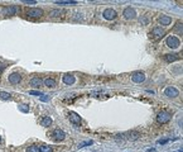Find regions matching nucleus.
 <instances>
[{
    "mask_svg": "<svg viewBox=\"0 0 183 152\" xmlns=\"http://www.w3.org/2000/svg\"><path fill=\"white\" fill-rule=\"evenodd\" d=\"M27 15L30 18H40L43 15V10L38 8H30L27 10Z\"/></svg>",
    "mask_w": 183,
    "mask_h": 152,
    "instance_id": "nucleus-1",
    "label": "nucleus"
},
{
    "mask_svg": "<svg viewBox=\"0 0 183 152\" xmlns=\"http://www.w3.org/2000/svg\"><path fill=\"white\" fill-rule=\"evenodd\" d=\"M169 119H170V114L168 113V111H160V113L158 114V117H157V120H158V123H160V124H164V123H167V122H169Z\"/></svg>",
    "mask_w": 183,
    "mask_h": 152,
    "instance_id": "nucleus-2",
    "label": "nucleus"
},
{
    "mask_svg": "<svg viewBox=\"0 0 183 152\" xmlns=\"http://www.w3.org/2000/svg\"><path fill=\"white\" fill-rule=\"evenodd\" d=\"M167 46L168 47H170V48H177V47H179V39L177 38V37H174V36H169L168 38H167Z\"/></svg>",
    "mask_w": 183,
    "mask_h": 152,
    "instance_id": "nucleus-3",
    "label": "nucleus"
},
{
    "mask_svg": "<svg viewBox=\"0 0 183 152\" xmlns=\"http://www.w3.org/2000/svg\"><path fill=\"white\" fill-rule=\"evenodd\" d=\"M151 38H154V39H159L164 36V30L162 29L160 27H154L153 29H151V33H150Z\"/></svg>",
    "mask_w": 183,
    "mask_h": 152,
    "instance_id": "nucleus-4",
    "label": "nucleus"
},
{
    "mask_svg": "<svg viewBox=\"0 0 183 152\" xmlns=\"http://www.w3.org/2000/svg\"><path fill=\"white\" fill-rule=\"evenodd\" d=\"M103 15H104V18L106 20H114L118 17V14H116V12H115L114 9H105Z\"/></svg>",
    "mask_w": 183,
    "mask_h": 152,
    "instance_id": "nucleus-5",
    "label": "nucleus"
},
{
    "mask_svg": "<svg viewBox=\"0 0 183 152\" xmlns=\"http://www.w3.org/2000/svg\"><path fill=\"white\" fill-rule=\"evenodd\" d=\"M68 119H69L71 123H73L76 126L81 124V117L77 113H75V111H69V113H68Z\"/></svg>",
    "mask_w": 183,
    "mask_h": 152,
    "instance_id": "nucleus-6",
    "label": "nucleus"
},
{
    "mask_svg": "<svg viewBox=\"0 0 183 152\" xmlns=\"http://www.w3.org/2000/svg\"><path fill=\"white\" fill-rule=\"evenodd\" d=\"M164 94H166V96H168V98H177V96L179 95V91H178L176 88H173V86H169V88H167V89L164 90Z\"/></svg>",
    "mask_w": 183,
    "mask_h": 152,
    "instance_id": "nucleus-7",
    "label": "nucleus"
},
{
    "mask_svg": "<svg viewBox=\"0 0 183 152\" xmlns=\"http://www.w3.org/2000/svg\"><path fill=\"white\" fill-rule=\"evenodd\" d=\"M18 13V6L15 5H10V6H6L3 9V14L9 17V15H15Z\"/></svg>",
    "mask_w": 183,
    "mask_h": 152,
    "instance_id": "nucleus-8",
    "label": "nucleus"
},
{
    "mask_svg": "<svg viewBox=\"0 0 183 152\" xmlns=\"http://www.w3.org/2000/svg\"><path fill=\"white\" fill-rule=\"evenodd\" d=\"M9 83H12V84H19L20 81H22V75L20 74H17V72H13V74H10L9 75Z\"/></svg>",
    "mask_w": 183,
    "mask_h": 152,
    "instance_id": "nucleus-9",
    "label": "nucleus"
},
{
    "mask_svg": "<svg viewBox=\"0 0 183 152\" xmlns=\"http://www.w3.org/2000/svg\"><path fill=\"white\" fill-rule=\"evenodd\" d=\"M131 80H133L134 83H136V84H140V83H143V81L145 80V75L143 72H134L133 76H131Z\"/></svg>",
    "mask_w": 183,
    "mask_h": 152,
    "instance_id": "nucleus-10",
    "label": "nucleus"
},
{
    "mask_svg": "<svg viewBox=\"0 0 183 152\" xmlns=\"http://www.w3.org/2000/svg\"><path fill=\"white\" fill-rule=\"evenodd\" d=\"M52 136H53V138L56 141H63L66 138V134H65V132L62 129H54Z\"/></svg>",
    "mask_w": 183,
    "mask_h": 152,
    "instance_id": "nucleus-11",
    "label": "nucleus"
},
{
    "mask_svg": "<svg viewBox=\"0 0 183 152\" xmlns=\"http://www.w3.org/2000/svg\"><path fill=\"white\" fill-rule=\"evenodd\" d=\"M123 14H124V18H125V19H134L135 15H136L135 10H134L133 8H126V9L124 10Z\"/></svg>",
    "mask_w": 183,
    "mask_h": 152,
    "instance_id": "nucleus-12",
    "label": "nucleus"
},
{
    "mask_svg": "<svg viewBox=\"0 0 183 152\" xmlns=\"http://www.w3.org/2000/svg\"><path fill=\"white\" fill-rule=\"evenodd\" d=\"M75 81H76V79H75L73 75L66 74V75L63 76V83H65L66 85H72V84H75Z\"/></svg>",
    "mask_w": 183,
    "mask_h": 152,
    "instance_id": "nucleus-13",
    "label": "nucleus"
},
{
    "mask_svg": "<svg viewBox=\"0 0 183 152\" xmlns=\"http://www.w3.org/2000/svg\"><path fill=\"white\" fill-rule=\"evenodd\" d=\"M170 22H172V18L168 17V15H160L159 17V23L162 25H169Z\"/></svg>",
    "mask_w": 183,
    "mask_h": 152,
    "instance_id": "nucleus-14",
    "label": "nucleus"
},
{
    "mask_svg": "<svg viewBox=\"0 0 183 152\" xmlns=\"http://www.w3.org/2000/svg\"><path fill=\"white\" fill-rule=\"evenodd\" d=\"M126 136H128V139H130V141H136L139 137H140V134H139V132H136V131H131V132H128L126 133Z\"/></svg>",
    "mask_w": 183,
    "mask_h": 152,
    "instance_id": "nucleus-15",
    "label": "nucleus"
},
{
    "mask_svg": "<svg viewBox=\"0 0 183 152\" xmlns=\"http://www.w3.org/2000/svg\"><path fill=\"white\" fill-rule=\"evenodd\" d=\"M40 124H42L43 127H49L50 124H52V119H50L49 117H42L40 118Z\"/></svg>",
    "mask_w": 183,
    "mask_h": 152,
    "instance_id": "nucleus-16",
    "label": "nucleus"
},
{
    "mask_svg": "<svg viewBox=\"0 0 183 152\" xmlns=\"http://www.w3.org/2000/svg\"><path fill=\"white\" fill-rule=\"evenodd\" d=\"M40 85H42V80H40L39 77H33L32 80H30V86H33V88H39Z\"/></svg>",
    "mask_w": 183,
    "mask_h": 152,
    "instance_id": "nucleus-17",
    "label": "nucleus"
},
{
    "mask_svg": "<svg viewBox=\"0 0 183 152\" xmlns=\"http://www.w3.org/2000/svg\"><path fill=\"white\" fill-rule=\"evenodd\" d=\"M44 85H46L47 88H54V86H56V80L48 77V79L44 80Z\"/></svg>",
    "mask_w": 183,
    "mask_h": 152,
    "instance_id": "nucleus-18",
    "label": "nucleus"
},
{
    "mask_svg": "<svg viewBox=\"0 0 183 152\" xmlns=\"http://www.w3.org/2000/svg\"><path fill=\"white\" fill-rule=\"evenodd\" d=\"M179 57H178V55H164V60L167 61V62H173V61H176V60H178Z\"/></svg>",
    "mask_w": 183,
    "mask_h": 152,
    "instance_id": "nucleus-19",
    "label": "nucleus"
},
{
    "mask_svg": "<svg viewBox=\"0 0 183 152\" xmlns=\"http://www.w3.org/2000/svg\"><path fill=\"white\" fill-rule=\"evenodd\" d=\"M56 4H58V5H76L77 2H68V0L63 2V0H58V2H56Z\"/></svg>",
    "mask_w": 183,
    "mask_h": 152,
    "instance_id": "nucleus-20",
    "label": "nucleus"
},
{
    "mask_svg": "<svg viewBox=\"0 0 183 152\" xmlns=\"http://www.w3.org/2000/svg\"><path fill=\"white\" fill-rule=\"evenodd\" d=\"M0 99H3V100H10V99H12V95H10L9 93H6V91H0Z\"/></svg>",
    "mask_w": 183,
    "mask_h": 152,
    "instance_id": "nucleus-21",
    "label": "nucleus"
},
{
    "mask_svg": "<svg viewBox=\"0 0 183 152\" xmlns=\"http://www.w3.org/2000/svg\"><path fill=\"white\" fill-rule=\"evenodd\" d=\"M38 150H39V152H52V147L46 146V145L39 146V147H38Z\"/></svg>",
    "mask_w": 183,
    "mask_h": 152,
    "instance_id": "nucleus-22",
    "label": "nucleus"
},
{
    "mask_svg": "<svg viewBox=\"0 0 183 152\" xmlns=\"http://www.w3.org/2000/svg\"><path fill=\"white\" fill-rule=\"evenodd\" d=\"M19 109L22 110V111H24V113H28V111H29V107L25 105V104H20V105H19Z\"/></svg>",
    "mask_w": 183,
    "mask_h": 152,
    "instance_id": "nucleus-23",
    "label": "nucleus"
},
{
    "mask_svg": "<svg viewBox=\"0 0 183 152\" xmlns=\"http://www.w3.org/2000/svg\"><path fill=\"white\" fill-rule=\"evenodd\" d=\"M27 152H39V150L37 146H30L27 148Z\"/></svg>",
    "mask_w": 183,
    "mask_h": 152,
    "instance_id": "nucleus-24",
    "label": "nucleus"
},
{
    "mask_svg": "<svg viewBox=\"0 0 183 152\" xmlns=\"http://www.w3.org/2000/svg\"><path fill=\"white\" fill-rule=\"evenodd\" d=\"M90 145H92V141H86V142H82V143H80L78 147H85V146H90Z\"/></svg>",
    "mask_w": 183,
    "mask_h": 152,
    "instance_id": "nucleus-25",
    "label": "nucleus"
},
{
    "mask_svg": "<svg viewBox=\"0 0 183 152\" xmlns=\"http://www.w3.org/2000/svg\"><path fill=\"white\" fill-rule=\"evenodd\" d=\"M59 14H61L59 10H52L50 12V17H59Z\"/></svg>",
    "mask_w": 183,
    "mask_h": 152,
    "instance_id": "nucleus-26",
    "label": "nucleus"
},
{
    "mask_svg": "<svg viewBox=\"0 0 183 152\" xmlns=\"http://www.w3.org/2000/svg\"><path fill=\"white\" fill-rule=\"evenodd\" d=\"M30 95H38V96H42L43 94L40 93V91H35V90H32V91H30Z\"/></svg>",
    "mask_w": 183,
    "mask_h": 152,
    "instance_id": "nucleus-27",
    "label": "nucleus"
},
{
    "mask_svg": "<svg viewBox=\"0 0 183 152\" xmlns=\"http://www.w3.org/2000/svg\"><path fill=\"white\" fill-rule=\"evenodd\" d=\"M39 99L42 100V101H48V100H49V98H48L47 95H44V94H43L42 96H39Z\"/></svg>",
    "mask_w": 183,
    "mask_h": 152,
    "instance_id": "nucleus-28",
    "label": "nucleus"
},
{
    "mask_svg": "<svg viewBox=\"0 0 183 152\" xmlns=\"http://www.w3.org/2000/svg\"><path fill=\"white\" fill-rule=\"evenodd\" d=\"M23 3H24V4H35L37 2H35V0H24Z\"/></svg>",
    "mask_w": 183,
    "mask_h": 152,
    "instance_id": "nucleus-29",
    "label": "nucleus"
},
{
    "mask_svg": "<svg viewBox=\"0 0 183 152\" xmlns=\"http://www.w3.org/2000/svg\"><path fill=\"white\" fill-rule=\"evenodd\" d=\"M141 23H143V24H147V23H148V18H147V17L141 18Z\"/></svg>",
    "mask_w": 183,
    "mask_h": 152,
    "instance_id": "nucleus-30",
    "label": "nucleus"
},
{
    "mask_svg": "<svg viewBox=\"0 0 183 152\" xmlns=\"http://www.w3.org/2000/svg\"><path fill=\"white\" fill-rule=\"evenodd\" d=\"M166 142H167V139H162V141H158V143H162V145H163V143H166Z\"/></svg>",
    "mask_w": 183,
    "mask_h": 152,
    "instance_id": "nucleus-31",
    "label": "nucleus"
},
{
    "mask_svg": "<svg viewBox=\"0 0 183 152\" xmlns=\"http://www.w3.org/2000/svg\"><path fill=\"white\" fill-rule=\"evenodd\" d=\"M0 143H2V138H0Z\"/></svg>",
    "mask_w": 183,
    "mask_h": 152,
    "instance_id": "nucleus-32",
    "label": "nucleus"
}]
</instances>
